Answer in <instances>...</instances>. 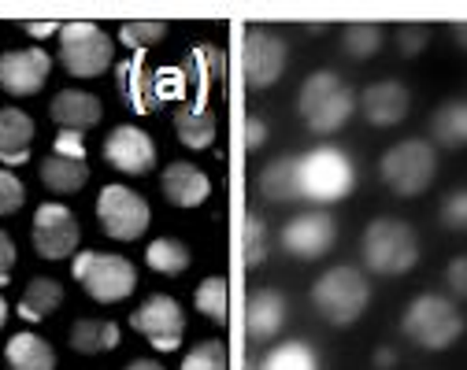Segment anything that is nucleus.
Returning <instances> with one entry per match:
<instances>
[{
  "mask_svg": "<svg viewBox=\"0 0 467 370\" xmlns=\"http://www.w3.org/2000/svg\"><path fill=\"white\" fill-rule=\"evenodd\" d=\"M353 185H357V167L334 145H319L297 159V193L319 208L345 200L353 193Z\"/></svg>",
  "mask_w": 467,
  "mask_h": 370,
  "instance_id": "nucleus-1",
  "label": "nucleus"
},
{
  "mask_svg": "<svg viewBox=\"0 0 467 370\" xmlns=\"http://www.w3.org/2000/svg\"><path fill=\"white\" fill-rule=\"evenodd\" d=\"M353 108H357L353 89H348L345 78L334 71L308 75L301 93H297V111L312 134H337L345 122L353 118Z\"/></svg>",
  "mask_w": 467,
  "mask_h": 370,
  "instance_id": "nucleus-2",
  "label": "nucleus"
},
{
  "mask_svg": "<svg viewBox=\"0 0 467 370\" xmlns=\"http://www.w3.org/2000/svg\"><path fill=\"white\" fill-rule=\"evenodd\" d=\"M360 249H364V263L375 274H386V278L408 274L420 263V237H416V230L408 226L404 219H389V215L368 222Z\"/></svg>",
  "mask_w": 467,
  "mask_h": 370,
  "instance_id": "nucleus-3",
  "label": "nucleus"
},
{
  "mask_svg": "<svg viewBox=\"0 0 467 370\" xmlns=\"http://www.w3.org/2000/svg\"><path fill=\"white\" fill-rule=\"evenodd\" d=\"M371 300V282L357 267H330L312 285V307L330 326H353Z\"/></svg>",
  "mask_w": 467,
  "mask_h": 370,
  "instance_id": "nucleus-4",
  "label": "nucleus"
},
{
  "mask_svg": "<svg viewBox=\"0 0 467 370\" xmlns=\"http://www.w3.org/2000/svg\"><path fill=\"white\" fill-rule=\"evenodd\" d=\"M400 334L404 337H412L420 348L427 352H441L449 344L460 341L463 334V315L456 312V303L438 296V293H423L416 296L412 303L404 307V315H400Z\"/></svg>",
  "mask_w": 467,
  "mask_h": 370,
  "instance_id": "nucleus-5",
  "label": "nucleus"
},
{
  "mask_svg": "<svg viewBox=\"0 0 467 370\" xmlns=\"http://www.w3.org/2000/svg\"><path fill=\"white\" fill-rule=\"evenodd\" d=\"M75 282L97 300V303H119L134 293L138 285V271L127 256H111V252H75L71 263Z\"/></svg>",
  "mask_w": 467,
  "mask_h": 370,
  "instance_id": "nucleus-6",
  "label": "nucleus"
},
{
  "mask_svg": "<svg viewBox=\"0 0 467 370\" xmlns=\"http://www.w3.org/2000/svg\"><path fill=\"white\" fill-rule=\"evenodd\" d=\"M379 170H382V181L389 185L397 197H420V193H427V185L434 181L438 152H434L431 141H420V138L397 141V145L382 156Z\"/></svg>",
  "mask_w": 467,
  "mask_h": 370,
  "instance_id": "nucleus-7",
  "label": "nucleus"
},
{
  "mask_svg": "<svg viewBox=\"0 0 467 370\" xmlns=\"http://www.w3.org/2000/svg\"><path fill=\"white\" fill-rule=\"evenodd\" d=\"M115 45L97 23H67L60 26V64L71 78H97L111 67Z\"/></svg>",
  "mask_w": 467,
  "mask_h": 370,
  "instance_id": "nucleus-8",
  "label": "nucleus"
},
{
  "mask_svg": "<svg viewBox=\"0 0 467 370\" xmlns=\"http://www.w3.org/2000/svg\"><path fill=\"white\" fill-rule=\"evenodd\" d=\"M97 222L111 241H138L149 230L152 211L149 200L127 185H104L97 197Z\"/></svg>",
  "mask_w": 467,
  "mask_h": 370,
  "instance_id": "nucleus-9",
  "label": "nucleus"
},
{
  "mask_svg": "<svg viewBox=\"0 0 467 370\" xmlns=\"http://www.w3.org/2000/svg\"><path fill=\"white\" fill-rule=\"evenodd\" d=\"M289 59V45L282 34L267 30V26H249L242 37V75L249 89H271Z\"/></svg>",
  "mask_w": 467,
  "mask_h": 370,
  "instance_id": "nucleus-10",
  "label": "nucleus"
},
{
  "mask_svg": "<svg viewBox=\"0 0 467 370\" xmlns=\"http://www.w3.org/2000/svg\"><path fill=\"white\" fill-rule=\"evenodd\" d=\"M41 181L52 193H78L89 181V163H86V134L64 130L56 138L52 152L41 159Z\"/></svg>",
  "mask_w": 467,
  "mask_h": 370,
  "instance_id": "nucleus-11",
  "label": "nucleus"
},
{
  "mask_svg": "<svg viewBox=\"0 0 467 370\" xmlns=\"http://www.w3.org/2000/svg\"><path fill=\"white\" fill-rule=\"evenodd\" d=\"M30 241H34V252L41 260H67L78 252V241L82 230L75 222V211L67 204H41L34 211V226H30Z\"/></svg>",
  "mask_w": 467,
  "mask_h": 370,
  "instance_id": "nucleus-12",
  "label": "nucleus"
},
{
  "mask_svg": "<svg viewBox=\"0 0 467 370\" xmlns=\"http://www.w3.org/2000/svg\"><path fill=\"white\" fill-rule=\"evenodd\" d=\"M130 326L138 334H145L152 341V348L160 352H174L182 344V334H186V312L182 303L167 296V293H152L138 312H130Z\"/></svg>",
  "mask_w": 467,
  "mask_h": 370,
  "instance_id": "nucleus-13",
  "label": "nucleus"
},
{
  "mask_svg": "<svg viewBox=\"0 0 467 370\" xmlns=\"http://www.w3.org/2000/svg\"><path fill=\"white\" fill-rule=\"evenodd\" d=\"M334 237H337V222L327 211L294 215V219L282 226V233H278L282 249L289 256H297V260H319V256H327Z\"/></svg>",
  "mask_w": 467,
  "mask_h": 370,
  "instance_id": "nucleus-14",
  "label": "nucleus"
},
{
  "mask_svg": "<svg viewBox=\"0 0 467 370\" xmlns=\"http://www.w3.org/2000/svg\"><path fill=\"white\" fill-rule=\"evenodd\" d=\"M52 71V56L45 48H16L0 56V89L12 97H34Z\"/></svg>",
  "mask_w": 467,
  "mask_h": 370,
  "instance_id": "nucleus-15",
  "label": "nucleus"
},
{
  "mask_svg": "<svg viewBox=\"0 0 467 370\" xmlns=\"http://www.w3.org/2000/svg\"><path fill=\"white\" fill-rule=\"evenodd\" d=\"M104 163L123 170V174H149L156 167V145L145 130L138 127H115L108 138H104Z\"/></svg>",
  "mask_w": 467,
  "mask_h": 370,
  "instance_id": "nucleus-16",
  "label": "nucleus"
},
{
  "mask_svg": "<svg viewBox=\"0 0 467 370\" xmlns=\"http://www.w3.org/2000/svg\"><path fill=\"white\" fill-rule=\"evenodd\" d=\"M357 108L364 111V118L371 122V127H382L386 130V127H397V122H404L408 108H412V93H408L404 82H393V78L371 82L360 93V104Z\"/></svg>",
  "mask_w": 467,
  "mask_h": 370,
  "instance_id": "nucleus-17",
  "label": "nucleus"
},
{
  "mask_svg": "<svg viewBox=\"0 0 467 370\" xmlns=\"http://www.w3.org/2000/svg\"><path fill=\"white\" fill-rule=\"evenodd\" d=\"M115 89H119V97L138 111H156L163 104V89H160V75L156 71H145V59L134 56L127 59V64L115 67Z\"/></svg>",
  "mask_w": 467,
  "mask_h": 370,
  "instance_id": "nucleus-18",
  "label": "nucleus"
},
{
  "mask_svg": "<svg viewBox=\"0 0 467 370\" xmlns=\"http://www.w3.org/2000/svg\"><path fill=\"white\" fill-rule=\"evenodd\" d=\"M160 190L163 197L174 204V208H201L212 193V181L201 167L193 163H182V159H174L167 163V170L160 174Z\"/></svg>",
  "mask_w": 467,
  "mask_h": 370,
  "instance_id": "nucleus-19",
  "label": "nucleus"
},
{
  "mask_svg": "<svg viewBox=\"0 0 467 370\" xmlns=\"http://www.w3.org/2000/svg\"><path fill=\"white\" fill-rule=\"evenodd\" d=\"M285 326V296L278 289H253L245 296V337L271 341Z\"/></svg>",
  "mask_w": 467,
  "mask_h": 370,
  "instance_id": "nucleus-20",
  "label": "nucleus"
},
{
  "mask_svg": "<svg viewBox=\"0 0 467 370\" xmlns=\"http://www.w3.org/2000/svg\"><path fill=\"white\" fill-rule=\"evenodd\" d=\"M48 115L60 130H78L82 134V130L97 127L104 108H100V97H93L86 89H60L48 104Z\"/></svg>",
  "mask_w": 467,
  "mask_h": 370,
  "instance_id": "nucleus-21",
  "label": "nucleus"
},
{
  "mask_svg": "<svg viewBox=\"0 0 467 370\" xmlns=\"http://www.w3.org/2000/svg\"><path fill=\"white\" fill-rule=\"evenodd\" d=\"M34 141V118L19 108H0V163H26Z\"/></svg>",
  "mask_w": 467,
  "mask_h": 370,
  "instance_id": "nucleus-22",
  "label": "nucleus"
},
{
  "mask_svg": "<svg viewBox=\"0 0 467 370\" xmlns=\"http://www.w3.org/2000/svg\"><path fill=\"white\" fill-rule=\"evenodd\" d=\"M174 134L186 149L201 152L215 141V115L204 104H179L174 108Z\"/></svg>",
  "mask_w": 467,
  "mask_h": 370,
  "instance_id": "nucleus-23",
  "label": "nucleus"
},
{
  "mask_svg": "<svg viewBox=\"0 0 467 370\" xmlns=\"http://www.w3.org/2000/svg\"><path fill=\"white\" fill-rule=\"evenodd\" d=\"M182 75H186L190 86H197L201 97H208V89L226 75V56H223V48H215V45H197V48L186 56Z\"/></svg>",
  "mask_w": 467,
  "mask_h": 370,
  "instance_id": "nucleus-24",
  "label": "nucleus"
},
{
  "mask_svg": "<svg viewBox=\"0 0 467 370\" xmlns=\"http://www.w3.org/2000/svg\"><path fill=\"white\" fill-rule=\"evenodd\" d=\"M64 303V285L56 278H34L19 300V315L23 323H45L56 307Z\"/></svg>",
  "mask_w": 467,
  "mask_h": 370,
  "instance_id": "nucleus-25",
  "label": "nucleus"
},
{
  "mask_svg": "<svg viewBox=\"0 0 467 370\" xmlns=\"http://www.w3.org/2000/svg\"><path fill=\"white\" fill-rule=\"evenodd\" d=\"M12 370H56V352L37 334H16L5 348Z\"/></svg>",
  "mask_w": 467,
  "mask_h": 370,
  "instance_id": "nucleus-26",
  "label": "nucleus"
},
{
  "mask_svg": "<svg viewBox=\"0 0 467 370\" xmlns=\"http://www.w3.org/2000/svg\"><path fill=\"white\" fill-rule=\"evenodd\" d=\"M431 134L441 149H463L467 145V100H445L431 115Z\"/></svg>",
  "mask_w": 467,
  "mask_h": 370,
  "instance_id": "nucleus-27",
  "label": "nucleus"
},
{
  "mask_svg": "<svg viewBox=\"0 0 467 370\" xmlns=\"http://www.w3.org/2000/svg\"><path fill=\"white\" fill-rule=\"evenodd\" d=\"M71 348L82 355H100V352L119 348V326L108 319H78L71 326Z\"/></svg>",
  "mask_w": 467,
  "mask_h": 370,
  "instance_id": "nucleus-28",
  "label": "nucleus"
},
{
  "mask_svg": "<svg viewBox=\"0 0 467 370\" xmlns=\"http://www.w3.org/2000/svg\"><path fill=\"white\" fill-rule=\"evenodd\" d=\"M256 181H260V193H264L267 200H275V204L301 197V193H297V159H289V156L267 163Z\"/></svg>",
  "mask_w": 467,
  "mask_h": 370,
  "instance_id": "nucleus-29",
  "label": "nucleus"
},
{
  "mask_svg": "<svg viewBox=\"0 0 467 370\" xmlns=\"http://www.w3.org/2000/svg\"><path fill=\"white\" fill-rule=\"evenodd\" d=\"M260 370H319V355L305 341H282L264 355Z\"/></svg>",
  "mask_w": 467,
  "mask_h": 370,
  "instance_id": "nucleus-30",
  "label": "nucleus"
},
{
  "mask_svg": "<svg viewBox=\"0 0 467 370\" xmlns=\"http://www.w3.org/2000/svg\"><path fill=\"white\" fill-rule=\"evenodd\" d=\"M145 260H149V267H152L156 274H182L193 256H190V249H186V241H179V237H156V241L149 244Z\"/></svg>",
  "mask_w": 467,
  "mask_h": 370,
  "instance_id": "nucleus-31",
  "label": "nucleus"
},
{
  "mask_svg": "<svg viewBox=\"0 0 467 370\" xmlns=\"http://www.w3.org/2000/svg\"><path fill=\"white\" fill-rule=\"evenodd\" d=\"M193 303H197V312L208 319V323H215V326H223L226 323V312H230V285H226V278H204L201 285H197V293H193Z\"/></svg>",
  "mask_w": 467,
  "mask_h": 370,
  "instance_id": "nucleus-32",
  "label": "nucleus"
},
{
  "mask_svg": "<svg viewBox=\"0 0 467 370\" xmlns=\"http://www.w3.org/2000/svg\"><path fill=\"white\" fill-rule=\"evenodd\" d=\"M382 48V26L375 23H353L341 34V52L348 59H371Z\"/></svg>",
  "mask_w": 467,
  "mask_h": 370,
  "instance_id": "nucleus-33",
  "label": "nucleus"
},
{
  "mask_svg": "<svg viewBox=\"0 0 467 370\" xmlns=\"http://www.w3.org/2000/svg\"><path fill=\"white\" fill-rule=\"evenodd\" d=\"M163 34H167V23H160V19H130L119 26V41L134 52H145L149 45L163 41Z\"/></svg>",
  "mask_w": 467,
  "mask_h": 370,
  "instance_id": "nucleus-34",
  "label": "nucleus"
},
{
  "mask_svg": "<svg viewBox=\"0 0 467 370\" xmlns=\"http://www.w3.org/2000/svg\"><path fill=\"white\" fill-rule=\"evenodd\" d=\"M242 249H245V267H260L264 256H267V230H264V219L256 211H245V222H242Z\"/></svg>",
  "mask_w": 467,
  "mask_h": 370,
  "instance_id": "nucleus-35",
  "label": "nucleus"
},
{
  "mask_svg": "<svg viewBox=\"0 0 467 370\" xmlns=\"http://www.w3.org/2000/svg\"><path fill=\"white\" fill-rule=\"evenodd\" d=\"M182 370H230V355L223 341H201L197 348L186 352Z\"/></svg>",
  "mask_w": 467,
  "mask_h": 370,
  "instance_id": "nucleus-36",
  "label": "nucleus"
},
{
  "mask_svg": "<svg viewBox=\"0 0 467 370\" xmlns=\"http://www.w3.org/2000/svg\"><path fill=\"white\" fill-rule=\"evenodd\" d=\"M26 200V190H23V181L8 170V167H0V215H16Z\"/></svg>",
  "mask_w": 467,
  "mask_h": 370,
  "instance_id": "nucleus-37",
  "label": "nucleus"
},
{
  "mask_svg": "<svg viewBox=\"0 0 467 370\" xmlns=\"http://www.w3.org/2000/svg\"><path fill=\"white\" fill-rule=\"evenodd\" d=\"M441 222L449 230H467V190H452L445 200H441Z\"/></svg>",
  "mask_w": 467,
  "mask_h": 370,
  "instance_id": "nucleus-38",
  "label": "nucleus"
},
{
  "mask_svg": "<svg viewBox=\"0 0 467 370\" xmlns=\"http://www.w3.org/2000/svg\"><path fill=\"white\" fill-rule=\"evenodd\" d=\"M427 41H431V30H427V26H400V30H397V48H400V56H420V52L427 48Z\"/></svg>",
  "mask_w": 467,
  "mask_h": 370,
  "instance_id": "nucleus-39",
  "label": "nucleus"
},
{
  "mask_svg": "<svg viewBox=\"0 0 467 370\" xmlns=\"http://www.w3.org/2000/svg\"><path fill=\"white\" fill-rule=\"evenodd\" d=\"M445 282L456 296H467V256H456L449 267H445Z\"/></svg>",
  "mask_w": 467,
  "mask_h": 370,
  "instance_id": "nucleus-40",
  "label": "nucleus"
},
{
  "mask_svg": "<svg viewBox=\"0 0 467 370\" xmlns=\"http://www.w3.org/2000/svg\"><path fill=\"white\" fill-rule=\"evenodd\" d=\"M12 267H16V244H12V237L5 230H0V285H8Z\"/></svg>",
  "mask_w": 467,
  "mask_h": 370,
  "instance_id": "nucleus-41",
  "label": "nucleus"
},
{
  "mask_svg": "<svg viewBox=\"0 0 467 370\" xmlns=\"http://www.w3.org/2000/svg\"><path fill=\"white\" fill-rule=\"evenodd\" d=\"M264 141H267V122H260L256 115H249V118H245V149L256 152Z\"/></svg>",
  "mask_w": 467,
  "mask_h": 370,
  "instance_id": "nucleus-42",
  "label": "nucleus"
},
{
  "mask_svg": "<svg viewBox=\"0 0 467 370\" xmlns=\"http://www.w3.org/2000/svg\"><path fill=\"white\" fill-rule=\"evenodd\" d=\"M23 30L30 37H52L56 34V23H23Z\"/></svg>",
  "mask_w": 467,
  "mask_h": 370,
  "instance_id": "nucleus-43",
  "label": "nucleus"
},
{
  "mask_svg": "<svg viewBox=\"0 0 467 370\" xmlns=\"http://www.w3.org/2000/svg\"><path fill=\"white\" fill-rule=\"evenodd\" d=\"M127 370H167L163 363H156V359H134Z\"/></svg>",
  "mask_w": 467,
  "mask_h": 370,
  "instance_id": "nucleus-44",
  "label": "nucleus"
},
{
  "mask_svg": "<svg viewBox=\"0 0 467 370\" xmlns=\"http://www.w3.org/2000/svg\"><path fill=\"white\" fill-rule=\"evenodd\" d=\"M452 37H456V45L467 52V23H452Z\"/></svg>",
  "mask_w": 467,
  "mask_h": 370,
  "instance_id": "nucleus-45",
  "label": "nucleus"
},
{
  "mask_svg": "<svg viewBox=\"0 0 467 370\" xmlns=\"http://www.w3.org/2000/svg\"><path fill=\"white\" fill-rule=\"evenodd\" d=\"M375 366H393V352L389 348H379L375 352Z\"/></svg>",
  "mask_w": 467,
  "mask_h": 370,
  "instance_id": "nucleus-46",
  "label": "nucleus"
},
{
  "mask_svg": "<svg viewBox=\"0 0 467 370\" xmlns=\"http://www.w3.org/2000/svg\"><path fill=\"white\" fill-rule=\"evenodd\" d=\"M5 323H8V303H5V296H0V330H5Z\"/></svg>",
  "mask_w": 467,
  "mask_h": 370,
  "instance_id": "nucleus-47",
  "label": "nucleus"
},
{
  "mask_svg": "<svg viewBox=\"0 0 467 370\" xmlns=\"http://www.w3.org/2000/svg\"><path fill=\"white\" fill-rule=\"evenodd\" d=\"M245 370H260V363H256V359L249 355V359H245Z\"/></svg>",
  "mask_w": 467,
  "mask_h": 370,
  "instance_id": "nucleus-48",
  "label": "nucleus"
}]
</instances>
